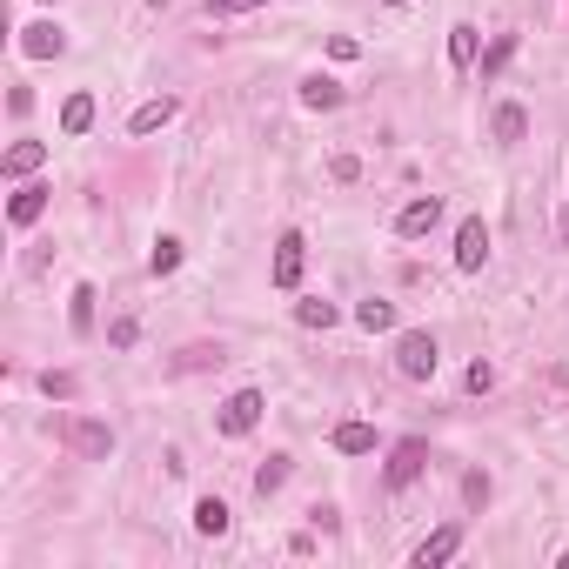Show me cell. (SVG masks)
I'll return each mask as SVG.
<instances>
[{"instance_id": "25", "label": "cell", "mask_w": 569, "mask_h": 569, "mask_svg": "<svg viewBox=\"0 0 569 569\" xmlns=\"http://www.w3.org/2000/svg\"><path fill=\"white\" fill-rule=\"evenodd\" d=\"M509 54H516V34H503V41H496L489 54H482V74H503V67H509Z\"/></svg>"}, {"instance_id": "10", "label": "cell", "mask_w": 569, "mask_h": 569, "mask_svg": "<svg viewBox=\"0 0 569 569\" xmlns=\"http://www.w3.org/2000/svg\"><path fill=\"white\" fill-rule=\"evenodd\" d=\"M41 161H47V141H14V148H7V161H0V175H7V181H27Z\"/></svg>"}, {"instance_id": "30", "label": "cell", "mask_w": 569, "mask_h": 569, "mask_svg": "<svg viewBox=\"0 0 569 569\" xmlns=\"http://www.w3.org/2000/svg\"><path fill=\"white\" fill-rule=\"evenodd\" d=\"M329 175H335V181H355V175H362V161H355V154H335Z\"/></svg>"}, {"instance_id": "29", "label": "cell", "mask_w": 569, "mask_h": 569, "mask_svg": "<svg viewBox=\"0 0 569 569\" xmlns=\"http://www.w3.org/2000/svg\"><path fill=\"white\" fill-rule=\"evenodd\" d=\"M469 389L489 395V389H496V369H489V362H469Z\"/></svg>"}, {"instance_id": "15", "label": "cell", "mask_w": 569, "mask_h": 569, "mask_svg": "<svg viewBox=\"0 0 569 569\" xmlns=\"http://www.w3.org/2000/svg\"><path fill=\"white\" fill-rule=\"evenodd\" d=\"M355 322H362L369 335L395 329V302H382V295H369V302H355Z\"/></svg>"}, {"instance_id": "14", "label": "cell", "mask_w": 569, "mask_h": 569, "mask_svg": "<svg viewBox=\"0 0 569 569\" xmlns=\"http://www.w3.org/2000/svg\"><path fill=\"white\" fill-rule=\"evenodd\" d=\"M94 128V94H67L61 108V134H88Z\"/></svg>"}, {"instance_id": "5", "label": "cell", "mask_w": 569, "mask_h": 569, "mask_svg": "<svg viewBox=\"0 0 569 569\" xmlns=\"http://www.w3.org/2000/svg\"><path fill=\"white\" fill-rule=\"evenodd\" d=\"M436 221H442V201H436V195H416L409 208H402V215H395V235H402V241H416V235H429Z\"/></svg>"}, {"instance_id": "23", "label": "cell", "mask_w": 569, "mask_h": 569, "mask_svg": "<svg viewBox=\"0 0 569 569\" xmlns=\"http://www.w3.org/2000/svg\"><path fill=\"white\" fill-rule=\"evenodd\" d=\"M295 322H302V329H335V302H302Z\"/></svg>"}, {"instance_id": "2", "label": "cell", "mask_w": 569, "mask_h": 569, "mask_svg": "<svg viewBox=\"0 0 569 569\" xmlns=\"http://www.w3.org/2000/svg\"><path fill=\"white\" fill-rule=\"evenodd\" d=\"M67 449H74V456H88V462H108L114 456V429H108V422L74 416V422H67Z\"/></svg>"}, {"instance_id": "21", "label": "cell", "mask_w": 569, "mask_h": 569, "mask_svg": "<svg viewBox=\"0 0 569 569\" xmlns=\"http://www.w3.org/2000/svg\"><path fill=\"white\" fill-rule=\"evenodd\" d=\"M282 482H288V456H268L262 469H255V496H275Z\"/></svg>"}, {"instance_id": "11", "label": "cell", "mask_w": 569, "mask_h": 569, "mask_svg": "<svg viewBox=\"0 0 569 569\" xmlns=\"http://www.w3.org/2000/svg\"><path fill=\"white\" fill-rule=\"evenodd\" d=\"M456 549H462V529L449 523V529H436V536H429V543L416 549V569H436V563H449Z\"/></svg>"}, {"instance_id": "16", "label": "cell", "mask_w": 569, "mask_h": 569, "mask_svg": "<svg viewBox=\"0 0 569 569\" xmlns=\"http://www.w3.org/2000/svg\"><path fill=\"white\" fill-rule=\"evenodd\" d=\"M195 529L201 536H228V503H221V496H201L195 503Z\"/></svg>"}, {"instance_id": "3", "label": "cell", "mask_w": 569, "mask_h": 569, "mask_svg": "<svg viewBox=\"0 0 569 569\" xmlns=\"http://www.w3.org/2000/svg\"><path fill=\"white\" fill-rule=\"evenodd\" d=\"M422 469H429V442L409 436V442H395V456H389V469H382V482H389V489H409Z\"/></svg>"}, {"instance_id": "22", "label": "cell", "mask_w": 569, "mask_h": 569, "mask_svg": "<svg viewBox=\"0 0 569 569\" xmlns=\"http://www.w3.org/2000/svg\"><path fill=\"white\" fill-rule=\"evenodd\" d=\"M148 268H154V275H175V268H181V241L161 235V241H154V255H148Z\"/></svg>"}, {"instance_id": "26", "label": "cell", "mask_w": 569, "mask_h": 569, "mask_svg": "<svg viewBox=\"0 0 569 569\" xmlns=\"http://www.w3.org/2000/svg\"><path fill=\"white\" fill-rule=\"evenodd\" d=\"M215 21H228V14H255V7H268V0H201Z\"/></svg>"}, {"instance_id": "28", "label": "cell", "mask_w": 569, "mask_h": 569, "mask_svg": "<svg viewBox=\"0 0 569 569\" xmlns=\"http://www.w3.org/2000/svg\"><path fill=\"white\" fill-rule=\"evenodd\" d=\"M462 496H469V503H489V476H482V469H469V476H462Z\"/></svg>"}, {"instance_id": "20", "label": "cell", "mask_w": 569, "mask_h": 569, "mask_svg": "<svg viewBox=\"0 0 569 569\" xmlns=\"http://www.w3.org/2000/svg\"><path fill=\"white\" fill-rule=\"evenodd\" d=\"M523 134H529V114L523 108H496V141H503V148H516Z\"/></svg>"}, {"instance_id": "31", "label": "cell", "mask_w": 569, "mask_h": 569, "mask_svg": "<svg viewBox=\"0 0 569 569\" xmlns=\"http://www.w3.org/2000/svg\"><path fill=\"white\" fill-rule=\"evenodd\" d=\"M329 54H335V61H355V54H362V41H355V34H335Z\"/></svg>"}, {"instance_id": "19", "label": "cell", "mask_w": 569, "mask_h": 569, "mask_svg": "<svg viewBox=\"0 0 569 569\" xmlns=\"http://www.w3.org/2000/svg\"><path fill=\"white\" fill-rule=\"evenodd\" d=\"M67 322H74V335H88V329H94V288H88V282L67 295Z\"/></svg>"}, {"instance_id": "32", "label": "cell", "mask_w": 569, "mask_h": 569, "mask_svg": "<svg viewBox=\"0 0 569 569\" xmlns=\"http://www.w3.org/2000/svg\"><path fill=\"white\" fill-rule=\"evenodd\" d=\"M563 241H569V208H563Z\"/></svg>"}, {"instance_id": "8", "label": "cell", "mask_w": 569, "mask_h": 569, "mask_svg": "<svg viewBox=\"0 0 569 569\" xmlns=\"http://www.w3.org/2000/svg\"><path fill=\"white\" fill-rule=\"evenodd\" d=\"M21 54L27 61H54V54H67V34L54 21H34V27H21Z\"/></svg>"}, {"instance_id": "1", "label": "cell", "mask_w": 569, "mask_h": 569, "mask_svg": "<svg viewBox=\"0 0 569 569\" xmlns=\"http://www.w3.org/2000/svg\"><path fill=\"white\" fill-rule=\"evenodd\" d=\"M436 362H442V349H436V335H429V329H409L402 342H395V369L409 375V382H429Z\"/></svg>"}, {"instance_id": "12", "label": "cell", "mask_w": 569, "mask_h": 569, "mask_svg": "<svg viewBox=\"0 0 569 569\" xmlns=\"http://www.w3.org/2000/svg\"><path fill=\"white\" fill-rule=\"evenodd\" d=\"M302 108H315V114L342 108V81H329V74H308V81H302Z\"/></svg>"}, {"instance_id": "24", "label": "cell", "mask_w": 569, "mask_h": 569, "mask_svg": "<svg viewBox=\"0 0 569 569\" xmlns=\"http://www.w3.org/2000/svg\"><path fill=\"white\" fill-rule=\"evenodd\" d=\"M41 389L54 395V402H74V395H81V382H74V375H67V369H61V375L47 369V375H41Z\"/></svg>"}, {"instance_id": "7", "label": "cell", "mask_w": 569, "mask_h": 569, "mask_svg": "<svg viewBox=\"0 0 569 569\" xmlns=\"http://www.w3.org/2000/svg\"><path fill=\"white\" fill-rule=\"evenodd\" d=\"M482 262H489V228H482V221H462L456 228V268L462 275H476Z\"/></svg>"}, {"instance_id": "33", "label": "cell", "mask_w": 569, "mask_h": 569, "mask_svg": "<svg viewBox=\"0 0 569 569\" xmlns=\"http://www.w3.org/2000/svg\"><path fill=\"white\" fill-rule=\"evenodd\" d=\"M389 7H402V0H389Z\"/></svg>"}, {"instance_id": "9", "label": "cell", "mask_w": 569, "mask_h": 569, "mask_svg": "<svg viewBox=\"0 0 569 569\" xmlns=\"http://www.w3.org/2000/svg\"><path fill=\"white\" fill-rule=\"evenodd\" d=\"M41 215H47V188H41V181H21L14 201H7V221H14V228H34Z\"/></svg>"}, {"instance_id": "17", "label": "cell", "mask_w": 569, "mask_h": 569, "mask_svg": "<svg viewBox=\"0 0 569 569\" xmlns=\"http://www.w3.org/2000/svg\"><path fill=\"white\" fill-rule=\"evenodd\" d=\"M335 449H342V456H369L375 429H369V422H342V429H335Z\"/></svg>"}, {"instance_id": "13", "label": "cell", "mask_w": 569, "mask_h": 569, "mask_svg": "<svg viewBox=\"0 0 569 569\" xmlns=\"http://www.w3.org/2000/svg\"><path fill=\"white\" fill-rule=\"evenodd\" d=\"M175 121V94H161V101H141L128 121V134H154V128H168Z\"/></svg>"}, {"instance_id": "4", "label": "cell", "mask_w": 569, "mask_h": 569, "mask_svg": "<svg viewBox=\"0 0 569 569\" xmlns=\"http://www.w3.org/2000/svg\"><path fill=\"white\" fill-rule=\"evenodd\" d=\"M262 389H235L228 395V402H221V436H248V429H255V422H262Z\"/></svg>"}, {"instance_id": "6", "label": "cell", "mask_w": 569, "mask_h": 569, "mask_svg": "<svg viewBox=\"0 0 569 569\" xmlns=\"http://www.w3.org/2000/svg\"><path fill=\"white\" fill-rule=\"evenodd\" d=\"M302 262H308V241L288 228V235L275 241V288H295V282H302Z\"/></svg>"}, {"instance_id": "27", "label": "cell", "mask_w": 569, "mask_h": 569, "mask_svg": "<svg viewBox=\"0 0 569 569\" xmlns=\"http://www.w3.org/2000/svg\"><path fill=\"white\" fill-rule=\"evenodd\" d=\"M108 342H114V349H134V342H141V322H134V315H121V322L108 329Z\"/></svg>"}, {"instance_id": "18", "label": "cell", "mask_w": 569, "mask_h": 569, "mask_svg": "<svg viewBox=\"0 0 569 569\" xmlns=\"http://www.w3.org/2000/svg\"><path fill=\"white\" fill-rule=\"evenodd\" d=\"M476 54H482L476 27H469V21H462V27H449V61H456V67H476Z\"/></svg>"}]
</instances>
